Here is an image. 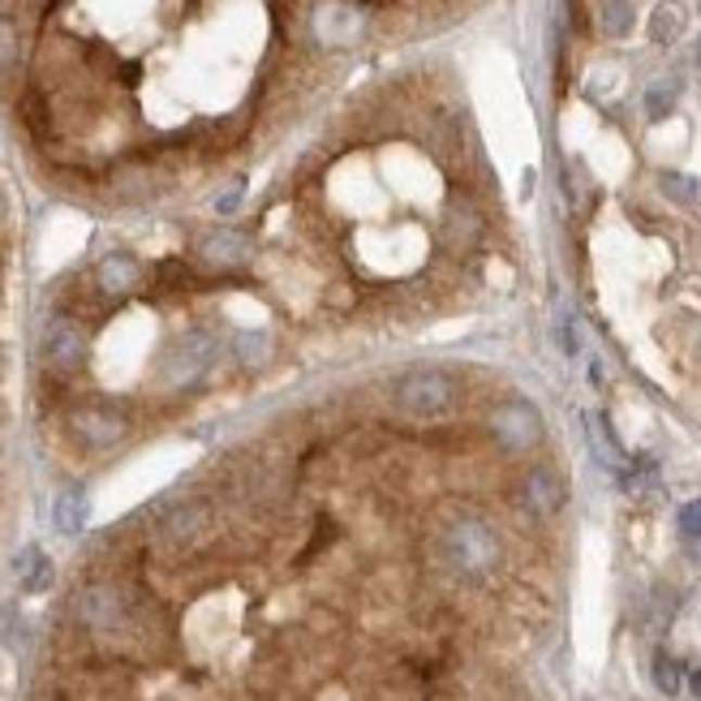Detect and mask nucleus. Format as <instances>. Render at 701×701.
Returning <instances> with one entry per match:
<instances>
[{"label":"nucleus","mask_w":701,"mask_h":701,"mask_svg":"<svg viewBox=\"0 0 701 701\" xmlns=\"http://www.w3.org/2000/svg\"><path fill=\"white\" fill-rule=\"evenodd\" d=\"M310 30L323 48H353L366 30V17L349 0H319L310 13Z\"/></svg>","instance_id":"6e6552de"},{"label":"nucleus","mask_w":701,"mask_h":701,"mask_svg":"<svg viewBox=\"0 0 701 701\" xmlns=\"http://www.w3.org/2000/svg\"><path fill=\"white\" fill-rule=\"evenodd\" d=\"M216 353H220V345H216L212 332H186V336H177L168 349L160 353L155 383L164 392H186V387H194L207 374V366L216 361Z\"/></svg>","instance_id":"20e7f679"},{"label":"nucleus","mask_w":701,"mask_h":701,"mask_svg":"<svg viewBox=\"0 0 701 701\" xmlns=\"http://www.w3.org/2000/svg\"><path fill=\"white\" fill-rule=\"evenodd\" d=\"M689 689H693V698L701 701V672H693V676H689Z\"/></svg>","instance_id":"393cba45"},{"label":"nucleus","mask_w":701,"mask_h":701,"mask_svg":"<svg viewBox=\"0 0 701 701\" xmlns=\"http://www.w3.org/2000/svg\"><path fill=\"white\" fill-rule=\"evenodd\" d=\"M216 525L212 499H173L151 525V547L168 560H186L216 538Z\"/></svg>","instance_id":"f03ea898"},{"label":"nucleus","mask_w":701,"mask_h":701,"mask_svg":"<svg viewBox=\"0 0 701 701\" xmlns=\"http://www.w3.org/2000/svg\"><path fill=\"white\" fill-rule=\"evenodd\" d=\"M685 22H689L685 4L663 0V4L654 9V17H650V39H654V43H676V39H680V30H685Z\"/></svg>","instance_id":"ddd939ff"},{"label":"nucleus","mask_w":701,"mask_h":701,"mask_svg":"<svg viewBox=\"0 0 701 701\" xmlns=\"http://www.w3.org/2000/svg\"><path fill=\"white\" fill-rule=\"evenodd\" d=\"M659 190H663L672 203H680V207H693V203H698V181L685 177V173H663V177H659Z\"/></svg>","instance_id":"a211bd4d"},{"label":"nucleus","mask_w":701,"mask_h":701,"mask_svg":"<svg viewBox=\"0 0 701 701\" xmlns=\"http://www.w3.org/2000/svg\"><path fill=\"white\" fill-rule=\"evenodd\" d=\"M95 284H100V293H109V297H129V293L142 284V263H138L133 254H125V250H113V254L100 258Z\"/></svg>","instance_id":"9b49d317"},{"label":"nucleus","mask_w":701,"mask_h":701,"mask_svg":"<svg viewBox=\"0 0 701 701\" xmlns=\"http://www.w3.org/2000/svg\"><path fill=\"white\" fill-rule=\"evenodd\" d=\"M4 216H9V203H4V194H0V225H4Z\"/></svg>","instance_id":"a878e982"},{"label":"nucleus","mask_w":701,"mask_h":701,"mask_svg":"<svg viewBox=\"0 0 701 701\" xmlns=\"http://www.w3.org/2000/svg\"><path fill=\"white\" fill-rule=\"evenodd\" d=\"M392 400L400 413L431 422V418H444L457 409V379L439 366H418L392 383Z\"/></svg>","instance_id":"7ed1b4c3"},{"label":"nucleus","mask_w":701,"mask_h":701,"mask_svg":"<svg viewBox=\"0 0 701 701\" xmlns=\"http://www.w3.org/2000/svg\"><path fill=\"white\" fill-rule=\"evenodd\" d=\"M676 95H680V87L676 82H659V87H650L646 91V113L654 120H663L672 109H676Z\"/></svg>","instance_id":"aec40b11"},{"label":"nucleus","mask_w":701,"mask_h":701,"mask_svg":"<svg viewBox=\"0 0 701 701\" xmlns=\"http://www.w3.org/2000/svg\"><path fill=\"white\" fill-rule=\"evenodd\" d=\"M52 521H56L61 534H78L82 521H87V495H82L78 486L61 490V495H56V508H52Z\"/></svg>","instance_id":"4468645a"},{"label":"nucleus","mask_w":701,"mask_h":701,"mask_svg":"<svg viewBox=\"0 0 701 701\" xmlns=\"http://www.w3.org/2000/svg\"><path fill=\"white\" fill-rule=\"evenodd\" d=\"M22 117H26V125H30V129H35L39 138H43V133H48V125H52V113H48L43 95H35V91H30L26 100H22Z\"/></svg>","instance_id":"4be33fe9"},{"label":"nucleus","mask_w":701,"mask_h":701,"mask_svg":"<svg viewBox=\"0 0 701 701\" xmlns=\"http://www.w3.org/2000/svg\"><path fill=\"white\" fill-rule=\"evenodd\" d=\"M676 521H680V534H685L689 551H693V556H701V499H693V504H685Z\"/></svg>","instance_id":"412c9836"},{"label":"nucleus","mask_w":701,"mask_h":701,"mask_svg":"<svg viewBox=\"0 0 701 701\" xmlns=\"http://www.w3.org/2000/svg\"><path fill=\"white\" fill-rule=\"evenodd\" d=\"M435 564L461 582H482L504 564V538L482 517H453L435 534Z\"/></svg>","instance_id":"f257e3e1"},{"label":"nucleus","mask_w":701,"mask_h":701,"mask_svg":"<svg viewBox=\"0 0 701 701\" xmlns=\"http://www.w3.org/2000/svg\"><path fill=\"white\" fill-rule=\"evenodd\" d=\"M17 52H22V43H17V26L0 13V82L13 74V65H17Z\"/></svg>","instance_id":"6ab92c4d"},{"label":"nucleus","mask_w":701,"mask_h":701,"mask_svg":"<svg viewBox=\"0 0 701 701\" xmlns=\"http://www.w3.org/2000/svg\"><path fill=\"white\" fill-rule=\"evenodd\" d=\"M560 341H564V353L582 349V345H577V328H573V323H564V328H560Z\"/></svg>","instance_id":"b1692460"},{"label":"nucleus","mask_w":701,"mask_h":701,"mask_svg":"<svg viewBox=\"0 0 701 701\" xmlns=\"http://www.w3.org/2000/svg\"><path fill=\"white\" fill-rule=\"evenodd\" d=\"M267 353H271V336L258 332V328H241L233 336V357L241 366H263Z\"/></svg>","instance_id":"2eb2a0df"},{"label":"nucleus","mask_w":701,"mask_h":701,"mask_svg":"<svg viewBox=\"0 0 701 701\" xmlns=\"http://www.w3.org/2000/svg\"><path fill=\"white\" fill-rule=\"evenodd\" d=\"M650 676H654V685H659V693H667V698H676L680 689H685V667L672 659V654H654V663H650Z\"/></svg>","instance_id":"dca6fc26"},{"label":"nucleus","mask_w":701,"mask_h":701,"mask_svg":"<svg viewBox=\"0 0 701 701\" xmlns=\"http://www.w3.org/2000/svg\"><path fill=\"white\" fill-rule=\"evenodd\" d=\"M237 203H241V181H237L233 190H225V194L216 199V212H220V216H229V212H237Z\"/></svg>","instance_id":"5701e85b"},{"label":"nucleus","mask_w":701,"mask_h":701,"mask_svg":"<svg viewBox=\"0 0 701 701\" xmlns=\"http://www.w3.org/2000/svg\"><path fill=\"white\" fill-rule=\"evenodd\" d=\"M564 499H569V490H564V477L556 473L551 466H534L525 469V477L517 482V504L530 512V517H538V521H547V517H556L560 508H564Z\"/></svg>","instance_id":"1a4fd4ad"},{"label":"nucleus","mask_w":701,"mask_h":701,"mask_svg":"<svg viewBox=\"0 0 701 701\" xmlns=\"http://www.w3.org/2000/svg\"><path fill=\"white\" fill-rule=\"evenodd\" d=\"M698 65H701V39H698Z\"/></svg>","instance_id":"bb28decb"},{"label":"nucleus","mask_w":701,"mask_h":701,"mask_svg":"<svg viewBox=\"0 0 701 701\" xmlns=\"http://www.w3.org/2000/svg\"><path fill=\"white\" fill-rule=\"evenodd\" d=\"M598 17H602V30H607L611 39H620V35L633 30V0H602Z\"/></svg>","instance_id":"f3484780"},{"label":"nucleus","mask_w":701,"mask_h":701,"mask_svg":"<svg viewBox=\"0 0 701 701\" xmlns=\"http://www.w3.org/2000/svg\"><path fill=\"white\" fill-rule=\"evenodd\" d=\"M486 431H490V439H495L504 453H530V448L543 444V431H547V426H543V413H538L530 400L512 396V400H499V405L490 409Z\"/></svg>","instance_id":"39448f33"},{"label":"nucleus","mask_w":701,"mask_h":701,"mask_svg":"<svg viewBox=\"0 0 701 701\" xmlns=\"http://www.w3.org/2000/svg\"><path fill=\"white\" fill-rule=\"evenodd\" d=\"M199 254L212 267H241L254 254V241L245 233H237V229H212V233L199 241Z\"/></svg>","instance_id":"f8f14e48"},{"label":"nucleus","mask_w":701,"mask_h":701,"mask_svg":"<svg viewBox=\"0 0 701 701\" xmlns=\"http://www.w3.org/2000/svg\"><path fill=\"white\" fill-rule=\"evenodd\" d=\"M69 435L87 448H113L129 435V413L104 400H87L69 409Z\"/></svg>","instance_id":"0eeeda50"},{"label":"nucleus","mask_w":701,"mask_h":701,"mask_svg":"<svg viewBox=\"0 0 701 701\" xmlns=\"http://www.w3.org/2000/svg\"><path fill=\"white\" fill-rule=\"evenodd\" d=\"M87 349H91V341H87V328H82L78 319L52 315V319L43 323L39 357H43V366H48L52 374H78L82 361H87Z\"/></svg>","instance_id":"423d86ee"},{"label":"nucleus","mask_w":701,"mask_h":701,"mask_svg":"<svg viewBox=\"0 0 701 701\" xmlns=\"http://www.w3.org/2000/svg\"><path fill=\"white\" fill-rule=\"evenodd\" d=\"M482 237V216L469 199H453L448 212H444V225H439V241L453 250V254H466L469 245H477Z\"/></svg>","instance_id":"9d476101"}]
</instances>
